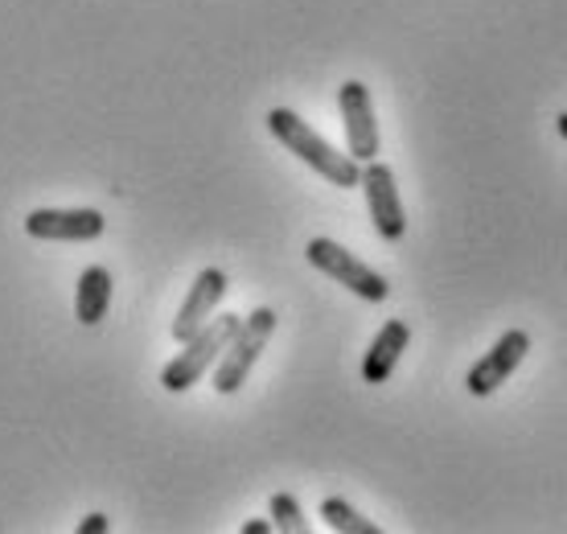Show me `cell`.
I'll return each mask as SVG.
<instances>
[{
  "instance_id": "cell-15",
  "label": "cell",
  "mask_w": 567,
  "mask_h": 534,
  "mask_svg": "<svg viewBox=\"0 0 567 534\" xmlns=\"http://www.w3.org/2000/svg\"><path fill=\"white\" fill-rule=\"evenodd\" d=\"M271 531V522L268 518H251V522H243V534H268Z\"/></svg>"
},
{
  "instance_id": "cell-2",
  "label": "cell",
  "mask_w": 567,
  "mask_h": 534,
  "mask_svg": "<svg viewBox=\"0 0 567 534\" xmlns=\"http://www.w3.org/2000/svg\"><path fill=\"white\" fill-rule=\"evenodd\" d=\"M243 317H235V312H227V317H214V321H206L194 333L189 341H182V353H173L169 366L161 370V387L173 394L189 391L194 382L210 370L218 358H223V350L230 346V338L239 333Z\"/></svg>"
},
{
  "instance_id": "cell-11",
  "label": "cell",
  "mask_w": 567,
  "mask_h": 534,
  "mask_svg": "<svg viewBox=\"0 0 567 534\" xmlns=\"http://www.w3.org/2000/svg\"><path fill=\"white\" fill-rule=\"evenodd\" d=\"M107 305H112V271L91 264L74 288V317L79 325H100L107 317Z\"/></svg>"
},
{
  "instance_id": "cell-3",
  "label": "cell",
  "mask_w": 567,
  "mask_h": 534,
  "mask_svg": "<svg viewBox=\"0 0 567 534\" xmlns=\"http://www.w3.org/2000/svg\"><path fill=\"white\" fill-rule=\"evenodd\" d=\"M271 333H276V312L256 309L251 317H243L239 333L230 338V346L223 350V358L214 362V391L218 394H235L247 382L251 366L259 362V353L268 350Z\"/></svg>"
},
{
  "instance_id": "cell-1",
  "label": "cell",
  "mask_w": 567,
  "mask_h": 534,
  "mask_svg": "<svg viewBox=\"0 0 567 534\" xmlns=\"http://www.w3.org/2000/svg\"><path fill=\"white\" fill-rule=\"evenodd\" d=\"M268 132L288 148L292 156H300L312 173H321L326 182H333L338 189H354L362 182V165H358L350 153H338L326 136H317L297 112L288 107H271L268 112Z\"/></svg>"
},
{
  "instance_id": "cell-16",
  "label": "cell",
  "mask_w": 567,
  "mask_h": 534,
  "mask_svg": "<svg viewBox=\"0 0 567 534\" xmlns=\"http://www.w3.org/2000/svg\"><path fill=\"white\" fill-rule=\"evenodd\" d=\"M555 132H559V136L567 141V112H559V120H555Z\"/></svg>"
},
{
  "instance_id": "cell-7",
  "label": "cell",
  "mask_w": 567,
  "mask_h": 534,
  "mask_svg": "<svg viewBox=\"0 0 567 534\" xmlns=\"http://www.w3.org/2000/svg\"><path fill=\"white\" fill-rule=\"evenodd\" d=\"M338 103H341V120H346L350 156H354L358 165H367V161L379 156V120H374V103H370L367 83H358V79L341 83Z\"/></svg>"
},
{
  "instance_id": "cell-4",
  "label": "cell",
  "mask_w": 567,
  "mask_h": 534,
  "mask_svg": "<svg viewBox=\"0 0 567 534\" xmlns=\"http://www.w3.org/2000/svg\"><path fill=\"white\" fill-rule=\"evenodd\" d=\"M309 264L317 267V271H326L329 280H338L341 288H350V292L358 296V300H370V305H383L386 296H391V284L374 271L370 264H362L358 255H350L341 243L333 239H312L309 243Z\"/></svg>"
},
{
  "instance_id": "cell-12",
  "label": "cell",
  "mask_w": 567,
  "mask_h": 534,
  "mask_svg": "<svg viewBox=\"0 0 567 534\" xmlns=\"http://www.w3.org/2000/svg\"><path fill=\"white\" fill-rule=\"evenodd\" d=\"M321 518H326L329 531H341V534H379V526L370 518H362L346 497H326L321 502Z\"/></svg>"
},
{
  "instance_id": "cell-9",
  "label": "cell",
  "mask_w": 567,
  "mask_h": 534,
  "mask_svg": "<svg viewBox=\"0 0 567 534\" xmlns=\"http://www.w3.org/2000/svg\"><path fill=\"white\" fill-rule=\"evenodd\" d=\"M103 230H107V223L100 210H33L25 218L29 239L45 243H91L100 239Z\"/></svg>"
},
{
  "instance_id": "cell-8",
  "label": "cell",
  "mask_w": 567,
  "mask_h": 534,
  "mask_svg": "<svg viewBox=\"0 0 567 534\" xmlns=\"http://www.w3.org/2000/svg\"><path fill=\"white\" fill-rule=\"evenodd\" d=\"M227 271L223 267H202L194 284H189V292H185V305L177 312V321H173V338L177 341H189L198 333L202 325L210 321V312L223 305V296H227Z\"/></svg>"
},
{
  "instance_id": "cell-5",
  "label": "cell",
  "mask_w": 567,
  "mask_h": 534,
  "mask_svg": "<svg viewBox=\"0 0 567 534\" xmlns=\"http://www.w3.org/2000/svg\"><path fill=\"white\" fill-rule=\"evenodd\" d=\"M358 185H362V194H367V210H370L374 230H379L386 243L403 239L408 218H403V202H399V185H395L391 165H383V161H367V170H362V182Z\"/></svg>"
},
{
  "instance_id": "cell-10",
  "label": "cell",
  "mask_w": 567,
  "mask_h": 534,
  "mask_svg": "<svg viewBox=\"0 0 567 534\" xmlns=\"http://www.w3.org/2000/svg\"><path fill=\"white\" fill-rule=\"evenodd\" d=\"M408 341H412L408 321L391 317V321L379 329V338L370 341L367 358H362V379H367L370 387H383V382L395 374V366H399V358H403V350H408Z\"/></svg>"
},
{
  "instance_id": "cell-14",
  "label": "cell",
  "mask_w": 567,
  "mask_h": 534,
  "mask_svg": "<svg viewBox=\"0 0 567 534\" xmlns=\"http://www.w3.org/2000/svg\"><path fill=\"white\" fill-rule=\"evenodd\" d=\"M107 531V518L103 514H86L83 522H79V534H103Z\"/></svg>"
},
{
  "instance_id": "cell-6",
  "label": "cell",
  "mask_w": 567,
  "mask_h": 534,
  "mask_svg": "<svg viewBox=\"0 0 567 534\" xmlns=\"http://www.w3.org/2000/svg\"><path fill=\"white\" fill-rule=\"evenodd\" d=\"M526 353H530V333H526V329H506V333L482 353V362L468 370V379H465L468 394H477V399L494 394L497 387L523 366Z\"/></svg>"
},
{
  "instance_id": "cell-13",
  "label": "cell",
  "mask_w": 567,
  "mask_h": 534,
  "mask_svg": "<svg viewBox=\"0 0 567 534\" xmlns=\"http://www.w3.org/2000/svg\"><path fill=\"white\" fill-rule=\"evenodd\" d=\"M271 526L284 534H309V522H305V510L292 493H271Z\"/></svg>"
}]
</instances>
